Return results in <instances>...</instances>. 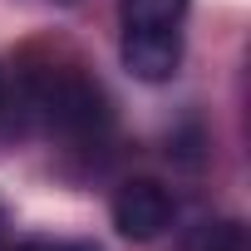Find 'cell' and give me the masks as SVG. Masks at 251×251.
<instances>
[{
    "label": "cell",
    "mask_w": 251,
    "mask_h": 251,
    "mask_svg": "<svg viewBox=\"0 0 251 251\" xmlns=\"http://www.w3.org/2000/svg\"><path fill=\"white\" fill-rule=\"evenodd\" d=\"M187 251H246V231H241V222H212L197 231V241Z\"/></svg>",
    "instance_id": "obj_5"
},
{
    "label": "cell",
    "mask_w": 251,
    "mask_h": 251,
    "mask_svg": "<svg viewBox=\"0 0 251 251\" xmlns=\"http://www.w3.org/2000/svg\"><path fill=\"white\" fill-rule=\"evenodd\" d=\"M0 94H5V84H0Z\"/></svg>",
    "instance_id": "obj_7"
},
{
    "label": "cell",
    "mask_w": 251,
    "mask_h": 251,
    "mask_svg": "<svg viewBox=\"0 0 251 251\" xmlns=\"http://www.w3.org/2000/svg\"><path fill=\"white\" fill-rule=\"evenodd\" d=\"M123 25H182L187 0H118Z\"/></svg>",
    "instance_id": "obj_4"
},
{
    "label": "cell",
    "mask_w": 251,
    "mask_h": 251,
    "mask_svg": "<svg viewBox=\"0 0 251 251\" xmlns=\"http://www.w3.org/2000/svg\"><path fill=\"white\" fill-rule=\"evenodd\" d=\"M0 226H5V207H0Z\"/></svg>",
    "instance_id": "obj_6"
},
{
    "label": "cell",
    "mask_w": 251,
    "mask_h": 251,
    "mask_svg": "<svg viewBox=\"0 0 251 251\" xmlns=\"http://www.w3.org/2000/svg\"><path fill=\"white\" fill-rule=\"evenodd\" d=\"M113 226L128 241H153L173 226V197L153 177H128L113 192Z\"/></svg>",
    "instance_id": "obj_3"
},
{
    "label": "cell",
    "mask_w": 251,
    "mask_h": 251,
    "mask_svg": "<svg viewBox=\"0 0 251 251\" xmlns=\"http://www.w3.org/2000/svg\"><path fill=\"white\" fill-rule=\"evenodd\" d=\"M123 69L143 84H163L182 64V25H123Z\"/></svg>",
    "instance_id": "obj_2"
},
{
    "label": "cell",
    "mask_w": 251,
    "mask_h": 251,
    "mask_svg": "<svg viewBox=\"0 0 251 251\" xmlns=\"http://www.w3.org/2000/svg\"><path fill=\"white\" fill-rule=\"evenodd\" d=\"M40 108L50 118V128L69 133V138H94L108 128V103L99 94V84H89L84 74H50L40 89Z\"/></svg>",
    "instance_id": "obj_1"
}]
</instances>
